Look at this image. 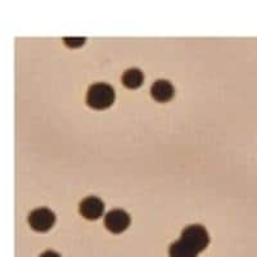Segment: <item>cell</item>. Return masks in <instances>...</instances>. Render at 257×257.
I'll use <instances>...</instances> for the list:
<instances>
[{
    "instance_id": "cell-1",
    "label": "cell",
    "mask_w": 257,
    "mask_h": 257,
    "mask_svg": "<svg viewBox=\"0 0 257 257\" xmlns=\"http://www.w3.org/2000/svg\"><path fill=\"white\" fill-rule=\"evenodd\" d=\"M116 94L111 85L105 82H96L89 88L86 94V103L93 109H105L114 102Z\"/></svg>"
},
{
    "instance_id": "cell-2",
    "label": "cell",
    "mask_w": 257,
    "mask_h": 257,
    "mask_svg": "<svg viewBox=\"0 0 257 257\" xmlns=\"http://www.w3.org/2000/svg\"><path fill=\"white\" fill-rule=\"evenodd\" d=\"M180 238L184 242H187L192 248L196 249L198 253L202 251H205L207 248L208 243H210V237H208V233L206 230V228L198 224L187 226L183 230V233H181Z\"/></svg>"
},
{
    "instance_id": "cell-3",
    "label": "cell",
    "mask_w": 257,
    "mask_h": 257,
    "mask_svg": "<svg viewBox=\"0 0 257 257\" xmlns=\"http://www.w3.org/2000/svg\"><path fill=\"white\" fill-rule=\"evenodd\" d=\"M56 222V216L53 211L47 207H40L32 211L29 215V224L34 230L36 231H47L52 228Z\"/></svg>"
},
{
    "instance_id": "cell-4",
    "label": "cell",
    "mask_w": 257,
    "mask_h": 257,
    "mask_svg": "<svg viewBox=\"0 0 257 257\" xmlns=\"http://www.w3.org/2000/svg\"><path fill=\"white\" fill-rule=\"evenodd\" d=\"M104 225L111 233L120 234L125 231L130 225V216L121 208H113L104 216Z\"/></svg>"
},
{
    "instance_id": "cell-5",
    "label": "cell",
    "mask_w": 257,
    "mask_h": 257,
    "mask_svg": "<svg viewBox=\"0 0 257 257\" xmlns=\"http://www.w3.org/2000/svg\"><path fill=\"white\" fill-rule=\"evenodd\" d=\"M79 211L81 213V216L85 217V219L96 220L99 219L103 212H104V203L98 197H86L80 203Z\"/></svg>"
},
{
    "instance_id": "cell-6",
    "label": "cell",
    "mask_w": 257,
    "mask_h": 257,
    "mask_svg": "<svg viewBox=\"0 0 257 257\" xmlns=\"http://www.w3.org/2000/svg\"><path fill=\"white\" fill-rule=\"evenodd\" d=\"M174 93L175 91H174L173 84L167 80H157L156 82H153L152 88H151L153 99L160 103H166L171 100Z\"/></svg>"
},
{
    "instance_id": "cell-7",
    "label": "cell",
    "mask_w": 257,
    "mask_h": 257,
    "mask_svg": "<svg viewBox=\"0 0 257 257\" xmlns=\"http://www.w3.org/2000/svg\"><path fill=\"white\" fill-rule=\"evenodd\" d=\"M169 254L170 257H198V252L181 238L170 245Z\"/></svg>"
},
{
    "instance_id": "cell-8",
    "label": "cell",
    "mask_w": 257,
    "mask_h": 257,
    "mask_svg": "<svg viewBox=\"0 0 257 257\" xmlns=\"http://www.w3.org/2000/svg\"><path fill=\"white\" fill-rule=\"evenodd\" d=\"M143 81L144 75L139 68H130L122 75V84L127 89H138Z\"/></svg>"
},
{
    "instance_id": "cell-9",
    "label": "cell",
    "mask_w": 257,
    "mask_h": 257,
    "mask_svg": "<svg viewBox=\"0 0 257 257\" xmlns=\"http://www.w3.org/2000/svg\"><path fill=\"white\" fill-rule=\"evenodd\" d=\"M86 39L85 38H63V43L71 49H76V48L82 47L85 44Z\"/></svg>"
},
{
    "instance_id": "cell-10",
    "label": "cell",
    "mask_w": 257,
    "mask_h": 257,
    "mask_svg": "<svg viewBox=\"0 0 257 257\" xmlns=\"http://www.w3.org/2000/svg\"><path fill=\"white\" fill-rule=\"evenodd\" d=\"M39 257H61V254L57 253L56 251H45L43 252Z\"/></svg>"
}]
</instances>
